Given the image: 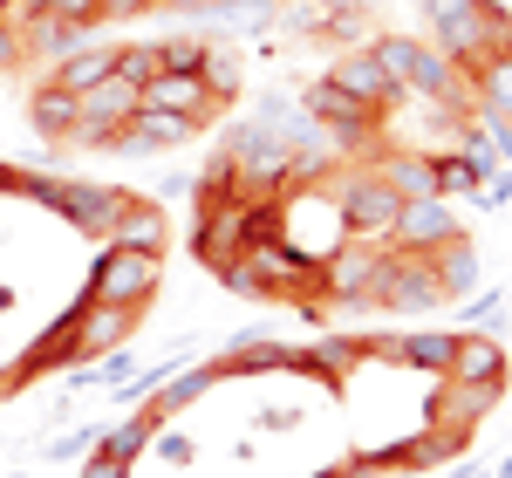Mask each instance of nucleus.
Listing matches in <instances>:
<instances>
[{"label": "nucleus", "mask_w": 512, "mask_h": 478, "mask_svg": "<svg viewBox=\"0 0 512 478\" xmlns=\"http://www.w3.org/2000/svg\"><path fill=\"white\" fill-rule=\"evenodd\" d=\"M376 62L390 69V82L403 96H431V103H458L465 96V69L437 48V41H410V35H383L376 41Z\"/></svg>", "instance_id": "f257e3e1"}, {"label": "nucleus", "mask_w": 512, "mask_h": 478, "mask_svg": "<svg viewBox=\"0 0 512 478\" xmlns=\"http://www.w3.org/2000/svg\"><path fill=\"white\" fill-rule=\"evenodd\" d=\"M7 14H14V21H28V14H48V0H7Z\"/></svg>", "instance_id": "37998d69"}, {"label": "nucleus", "mask_w": 512, "mask_h": 478, "mask_svg": "<svg viewBox=\"0 0 512 478\" xmlns=\"http://www.w3.org/2000/svg\"><path fill=\"white\" fill-rule=\"evenodd\" d=\"M76 478H130V465H117V458H110V451L96 444V451H89V465H82Z\"/></svg>", "instance_id": "4c0bfd02"}, {"label": "nucleus", "mask_w": 512, "mask_h": 478, "mask_svg": "<svg viewBox=\"0 0 512 478\" xmlns=\"http://www.w3.org/2000/svg\"><path fill=\"white\" fill-rule=\"evenodd\" d=\"M451 349H458V335L451 328H424V335H396V362H410V369H451Z\"/></svg>", "instance_id": "c85d7f7f"}, {"label": "nucleus", "mask_w": 512, "mask_h": 478, "mask_svg": "<svg viewBox=\"0 0 512 478\" xmlns=\"http://www.w3.org/2000/svg\"><path fill=\"white\" fill-rule=\"evenodd\" d=\"M21 62H28V48H21V21H14V14H0V76H7V69H21Z\"/></svg>", "instance_id": "72a5a7b5"}, {"label": "nucleus", "mask_w": 512, "mask_h": 478, "mask_svg": "<svg viewBox=\"0 0 512 478\" xmlns=\"http://www.w3.org/2000/svg\"><path fill=\"white\" fill-rule=\"evenodd\" d=\"M376 246L369 239H355V246H335L328 260H321V294H342V301H362L369 294V274H376Z\"/></svg>", "instance_id": "4468645a"}, {"label": "nucleus", "mask_w": 512, "mask_h": 478, "mask_svg": "<svg viewBox=\"0 0 512 478\" xmlns=\"http://www.w3.org/2000/svg\"><path fill=\"white\" fill-rule=\"evenodd\" d=\"M198 76H205V89H212V96H233V89H239V62H233V55H212V48H205Z\"/></svg>", "instance_id": "473e14b6"}, {"label": "nucleus", "mask_w": 512, "mask_h": 478, "mask_svg": "<svg viewBox=\"0 0 512 478\" xmlns=\"http://www.w3.org/2000/svg\"><path fill=\"white\" fill-rule=\"evenodd\" d=\"M151 451H158L164 465H192V438H178V431H164V424L151 431Z\"/></svg>", "instance_id": "c9c22d12"}, {"label": "nucleus", "mask_w": 512, "mask_h": 478, "mask_svg": "<svg viewBox=\"0 0 512 478\" xmlns=\"http://www.w3.org/2000/svg\"><path fill=\"white\" fill-rule=\"evenodd\" d=\"M76 308H82V301H76ZM76 308H62V321H48L35 342H28V356L14 362L21 383H28V376H48V369H62V362H76Z\"/></svg>", "instance_id": "f3484780"}, {"label": "nucleus", "mask_w": 512, "mask_h": 478, "mask_svg": "<svg viewBox=\"0 0 512 478\" xmlns=\"http://www.w3.org/2000/svg\"><path fill=\"white\" fill-rule=\"evenodd\" d=\"M144 7H158V0H103V21H130V14H144Z\"/></svg>", "instance_id": "ea45409f"}, {"label": "nucleus", "mask_w": 512, "mask_h": 478, "mask_svg": "<svg viewBox=\"0 0 512 478\" xmlns=\"http://www.w3.org/2000/svg\"><path fill=\"white\" fill-rule=\"evenodd\" d=\"M424 260H431V274H437V287H444V301H451V294H472V287H478V253H472V239H465V233L444 239V246H431Z\"/></svg>", "instance_id": "b1692460"}, {"label": "nucleus", "mask_w": 512, "mask_h": 478, "mask_svg": "<svg viewBox=\"0 0 512 478\" xmlns=\"http://www.w3.org/2000/svg\"><path fill=\"white\" fill-rule=\"evenodd\" d=\"M137 315H144V308H110V301H89V294H82V308H76V362H96V356H110V349H123L130 328H137Z\"/></svg>", "instance_id": "9d476101"}, {"label": "nucleus", "mask_w": 512, "mask_h": 478, "mask_svg": "<svg viewBox=\"0 0 512 478\" xmlns=\"http://www.w3.org/2000/svg\"><path fill=\"white\" fill-rule=\"evenodd\" d=\"M355 362H362V335H321L315 349H308V369L328 376V383H342Z\"/></svg>", "instance_id": "c756f323"}, {"label": "nucleus", "mask_w": 512, "mask_h": 478, "mask_svg": "<svg viewBox=\"0 0 512 478\" xmlns=\"http://www.w3.org/2000/svg\"><path fill=\"white\" fill-rule=\"evenodd\" d=\"M144 103H151V110H178V117L205 123V117H212V103H219V96L205 89V76H185V69H164V76L151 82V89H144Z\"/></svg>", "instance_id": "dca6fc26"}, {"label": "nucleus", "mask_w": 512, "mask_h": 478, "mask_svg": "<svg viewBox=\"0 0 512 478\" xmlns=\"http://www.w3.org/2000/svg\"><path fill=\"white\" fill-rule=\"evenodd\" d=\"M198 123L178 117V110H151V103H137V117L117 130V144L110 151H130V158H151V151H178V144H192Z\"/></svg>", "instance_id": "1a4fd4ad"}, {"label": "nucleus", "mask_w": 512, "mask_h": 478, "mask_svg": "<svg viewBox=\"0 0 512 478\" xmlns=\"http://www.w3.org/2000/svg\"><path fill=\"white\" fill-rule=\"evenodd\" d=\"M396 478H410V472H396Z\"/></svg>", "instance_id": "49530a36"}, {"label": "nucleus", "mask_w": 512, "mask_h": 478, "mask_svg": "<svg viewBox=\"0 0 512 478\" xmlns=\"http://www.w3.org/2000/svg\"><path fill=\"white\" fill-rule=\"evenodd\" d=\"M328 82H335V89H349L355 103H369V110H390L396 96H403V89L390 82V69L376 62V48H355V55H342V62L328 69Z\"/></svg>", "instance_id": "f8f14e48"}, {"label": "nucleus", "mask_w": 512, "mask_h": 478, "mask_svg": "<svg viewBox=\"0 0 512 478\" xmlns=\"http://www.w3.org/2000/svg\"><path fill=\"white\" fill-rule=\"evenodd\" d=\"M369 308H403V315H424V308H444V287H437L431 260L424 253H383L376 274H369Z\"/></svg>", "instance_id": "7ed1b4c3"}, {"label": "nucleus", "mask_w": 512, "mask_h": 478, "mask_svg": "<svg viewBox=\"0 0 512 478\" xmlns=\"http://www.w3.org/2000/svg\"><path fill=\"white\" fill-rule=\"evenodd\" d=\"M431 35H437V48L472 76L478 62H492V55H506V48H512V14H499L492 0H472V7H458L451 21H437Z\"/></svg>", "instance_id": "f03ea898"}, {"label": "nucleus", "mask_w": 512, "mask_h": 478, "mask_svg": "<svg viewBox=\"0 0 512 478\" xmlns=\"http://www.w3.org/2000/svg\"><path fill=\"white\" fill-rule=\"evenodd\" d=\"M48 14H62V21H82V28H96V21H103V0H48Z\"/></svg>", "instance_id": "e433bc0d"}, {"label": "nucleus", "mask_w": 512, "mask_h": 478, "mask_svg": "<svg viewBox=\"0 0 512 478\" xmlns=\"http://www.w3.org/2000/svg\"><path fill=\"white\" fill-rule=\"evenodd\" d=\"M239 246H246V233H239V205H226V212H198V226H192V253L219 274L226 260H233Z\"/></svg>", "instance_id": "412c9836"}, {"label": "nucleus", "mask_w": 512, "mask_h": 478, "mask_svg": "<svg viewBox=\"0 0 512 478\" xmlns=\"http://www.w3.org/2000/svg\"><path fill=\"white\" fill-rule=\"evenodd\" d=\"M151 431H158V424H151V410H130V417H117L110 431H96V444H103L117 465H137V458L151 451Z\"/></svg>", "instance_id": "cd10ccee"}, {"label": "nucleus", "mask_w": 512, "mask_h": 478, "mask_svg": "<svg viewBox=\"0 0 512 478\" xmlns=\"http://www.w3.org/2000/svg\"><path fill=\"white\" fill-rule=\"evenodd\" d=\"M308 117H315L321 130H335V137H355V144H369V137H376V123H383V110L355 103L349 89H335V82L321 76L315 89H308Z\"/></svg>", "instance_id": "9b49d317"}, {"label": "nucleus", "mask_w": 512, "mask_h": 478, "mask_svg": "<svg viewBox=\"0 0 512 478\" xmlns=\"http://www.w3.org/2000/svg\"><path fill=\"white\" fill-rule=\"evenodd\" d=\"M103 246H123V253H164V212L151 199H130V212L110 226Z\"/></svg>", "instance_id": "5701e85b"}, {"label": "nucleus", "mask_w": 512, "mask_h": 478, "mask_svg": "<svg viewBox=\"0 0 512 478\" xmlns=\"http://www.w3.org/2000/svg\"><path fill=\"white\" fill-rule=\"evenodd\" d=\"M164 280V253H96V274H89V301H110V308H144Z\"/></svg>", "instance_id": "39448f33"}, {"label": "nucleus", "mask_w": 512, "mask_h": 478, "mask_svg": "<svg viewBox=\"0 0 512 478\" xmlns=\"http://www.w3.org/2000/svg\"><path fill=\"white\" fill-rule=\"evenodd\" d=\"M376 171H383V185L396 199H431L437 192V158H424V151H390Z\"/></svg>", "instance_id": "393cba45"}, {"label": "nucleus", "mask_w": 512, "mask_h": 478, "mask_svg": "<svg viewBox=\"0 0 512 478\" xmlns=\"http://www.w3.org/2000/svg\"><path fill=\"white\" fill-rule=\"evenodd\" d=\"M458 233L465 226H458L451 199L431 192V199H403V212H396V226H390V246L396 253H431V246H444V239H458Z\"/></svg>", "instance_id": "6e6552de"}, {"label": "nucleus", "mask_w": 512, "mask_h": 478, "mask_svg": "<svg viewBox=\"0 0 512 478\" xmlns=\"http://www.w3.org/2000/svg\"><path fill=\"white\" fill-rule=\"evenodd\" d=\"M89 28L82 21H62V14H28L21 21V48L28 55H48V62H62V55H76V48H89Z\"/></svg>", "instance_id": "6ab92c4d"}, {"label": "nucleus", "mask_w": 512, "mask_h": 478, "mask_svg": "<svg viewBox=\"0 0 512 478\" xmlns=\"http://www.w3.org/2000/svg\"><path fill=\"white\" fill-rule=\"evenodd\" d=\"M444 376H451V383H506V349H499L492 335H458Z\"/></svg>", "instance_id": "4be33fe9"}, {"label": "nucleus", "mask_w": 512, "mask_h": 478, "mask_svg": "<svg viewBox=\"0 0 512 478\" xmlns=\"http://www.w3.org/2000/svg\"><path fill=\"white\" fill-rule=\"evenodd\" d=\"M164 48V69H185V76H198V62H205V41H158Z\"/></svg>", "instance_id": "f704fd0d"}, {"label": "nucleus", "mask_w": 512, "mask_h": 478, "mask_svg": "<svg viewBox=\"0 0 512 478\" xmlns=\"http://www.w3.org/2000/svg\"><path fill=\"white\" fill-rule=\"evenodd\" d=\"M212 383H219V362H192V369L164 376L158 390H151V403H144V410H151V424H164V417H178V410H192V403L205 397Z\"/></svg>", "instance_id": "a211bd4d"}, {"label": "nucleus", "mask_w": 512, "mask_h": 478, "mask_svg": "<svg viewBox=\"0 0 512 478\" xmlns=\"http://www.w3.org/2000/svg\"><path fill=\"white\" fill-rule=\"evenodd\" d=\"M28 117H35V130L48 144H69V137H76V96L55 89V82H41L35 96H28Z\"/></svg>", "instance_id": "a878e982"}, {"label": "nucleus", "mask_w": 512, "mask_h": 478, "mask_svg": "<svg viewBox=\"0 0 512 478\" xmlns=\"http://www.w3.org/2000/svg\"><path fill=\"white\" fill-rule=\"evenodd\" d=\"M458 7H472V0H424V14H431V28H437V21H451Z\"/></svg>", "instance_id": "79ce46f5"}, {"label": "nucleus", "mask_w": 512, "mask_h": 478, "mask_svg": "<svg viewBox=\"0 0 512 478\" xmlns=\"http://www.w3.org/2000/svg\"><path fill=\"white\" fill-rule=\"evenodd\" d=\"M137 103H144V96H137L123 76H103L96 89H82V96H76V137H69V144L110 151V144H117V130L137 117Z\"/></svg>", "instance_id": "423d86ee"}, {"label": "nucleus", "mask_w": 512, "mask_h": 478, "mask_svg": "<svg viewBox=\"0 0 512 478\" xmlns=\"http://www.w3.org/2000/svg\"><path fill=\"white\" fill-rule=\"evenodd\" d=\"M315 478H349V465H328V472H315Z\"/></svg>", "instance_id": "c03bdc74"}, {"label": "nucleus", "mask_w": 512, "mask_h": 478, "mask_svg": "<svg viewBox=\"0 0 512 478\" xmlns=\"http://www.w3.org/2000/svg\"><path fill=\"white\" fill-rule=\"evenodd\" d=\"M472 89H478V117H506L512 123V48L492 55V62H478Z\"/></svg>", "instance_id": "bb28decb"}, {"label": "nucleus", "mask_w": 512, "mask_h": 478, "mask_svg": "<svg viewBox=\"0 0 512 478\" xmlns=\"http://www.w3.org/2000/svg\"><path fill=\"white\" fill-rule=\"evenodd\" d=\"M506 397V383H451L444 376V397L431 403V424H451V431H472L492 403Z\"/></svg>", "instance_id": "2eb2a0df"}, {"label": "nucleus", "mask_w": 512, "mask_h": 478, "mask_svg": "<svg viewBox=\"0 0 512 478\" xmlns=\"http://www.w3.org/2000/svg\"><path fill=\"white\" fill-rule=\"evenodd\" d=\"M499 308H506V294H478V301H472V321H499Z\"/></svg>", "instance_id": "a19ab883"}, {"label": "nucleus", "mask_w": 512, "mask_h": 478, "mask_svg": "<svg viewBox=\"0 0 512 478\" xmlns=\"http://www.w3.org/2000/svg\"><path fill=\"white\" fill-rule=\"evenodd\" d=\"M396 212H403V199L383 185V171H376V164H369V171H355L349 185H342V199H335L342 239H369V246H390Z\"/></svg>", "instance_id": "20e7f679"}, {"label": "nucleus", "mask_w": 512, "mask_h": 478, "mask_svg": "<svg viewBox=\"0 0 512 478\" xmlns=\"http://www.w3.org/2000/svg\"><path fill=\"white\" fill-rule=\"evenodd\" d=\"M485 137H492L499 164H512V123H506V117H485Z\"/></svg>", "instance_id": "58836bf2"}, {"label": "nucleus", "mask_w": 512, "mask_h": 478, "mask_svg": "<svg viewBox=\"0 0 512 478\" xmlns=\"http://www.w3.org/2000/svg\"><path fill=\"white\" fill-rule=\"evenodd\" d=\"M437 192L451 199V192H478V171H472V158L458 151V158H437Z\"/></svg>", "instance_id": "2f4dec72"}, {"label": "nucleus", "mask_w": 512, "mask_h": 478, "mask_svg": "<svg viewBox=\"0 0 512 478\" xmlns=\"http://www.w3.org/2000/svg\"><path fill=\"white\" fill-rule=\"evenodd\" d=\"M472 431H451V424H424L410 444H390V472H437V465H451L458 451H465Z\"/></svg>", "instance_id": "ddd939ff"}, {"label": "nucleus", "mask_w": 512, "mask_h": 478, "mask_svg": "<svg viewBox=\"0 0 512 478\" xmlns=\"http://www.w3.org/2000/svg\"><path fill=\"white\" fill-rule=\"evenodd\" d=\"M48 212H62V219H69V226H82L89 239H110V226L130 212V192H117V185H82V178H62V185H55V199H48Z\"/></svg>", "instance_id": "0eeeda50"}, {"label": "nucleus", "mask_w": 512, "mask_h": 478, "mask_svg": "<svg viewBox=\"0 0 512 478\" xmlns=\"http://www.w3.org/2000/svg\"><path fill=\"white\" fill-rule=\"evenodd\" d=\"M117 76L144 96V89L164 76V48H158V41H144V48H117Z\"/></svg>", "instance_id": "7c9ffc66"}, {"label": "nucleus", "mask_w": 512, "mask_h": 478, "mask_svg": "<svg viewBox=\"0 0 512 478\" xmlns=\"http://www.w3.org/2000/svg\"><path fill=\"white\" fill-rule=\"evenodd\" d=\"M0 14H7V0H0Z\"/></svg>", "instance_id": "a18cd8bd"}, {"label": "nucleus", "mask_w": 512, "mask_h": 478, "mask_svg": "<svg viewBox=\"0 0 512 478\" xmlns=\"http://www.w3.org/2000/svg\"><path fill=\"white\" fill-rule=\"evenodd\" d=\"M103 76H117V48H110V41H89V48H76V55H62L41 82H55V89L82 96V89H96Z\"/></svg>", "instance_id": "aec40b11"}]
</instances>
